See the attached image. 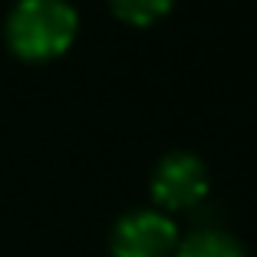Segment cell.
Wrapping results in <instances>:
<instances>
[{"instance_id":"6da1fadb","label":"cell","mask_w":257,"mask_h":257,"mask_svg":"<svg viewBox=\"0 0 257 257\" xmlns=\"http://www.w3.org/2000/svg\"><path fill=\"white\" fill-rule=\"evenodd\" d=\"M79 17L66 0H17L4 23L7 50L23 63H50L73 46Z\"/></svg>"},{"instance_id":"7a4b0ae2","label":"cell","mask_w":257,"mask_h":257,"mask_svg":"<svg viewBox=\"0 0 257 257\" xmlns=\"http://www.w3.org/2000/svg\"><path fill=\"white\" fill-rule=\"evenodd\" d=\"M208 165L191 152H168L152 175V198L165 211H188L208 195Z\"/></svg>"},{"instance_id":"3957f363","label":"cell","mask_w":257,"mask_h":257,"mask_svg":"<svg viewBox=\"0 0 257 257\" xmlns=\"http://www.w3.org/2000/svg\"><path fill=\"white\" fill-rule=\"evenodd\" d=\"M178 227L165 211H132L119 218L109 237L112 257H172Z\"/></svg>"},{"instance_id":"277c9868","label":"cell","mask_w":257,"mask_h":257,"mask_svg":"<svg viewBox=\"0 0 257 257\" xmlns=\"http://www.w3.org/2000/svg\"><path fill=\"white\" fill-rule=\"evenodd\" d=\"M172 257H244V247L224 231H195L178 241Z\"/></svg>"},{"instance_id":"5b68a950","label":"cell","mask_w":257,"mask_h":257,"mask_svg":"<svg viewBox=\"0 0 257 257\" xmlns=\"http://www.w3.org/2000/svg\"><path fill=\"white\" fill-rule=\"evenodd\" d=\"M175 0H109L112 14L122 23H132V27H149L159 17H165L172 10Z\"/></svg>"}]
</instances>
